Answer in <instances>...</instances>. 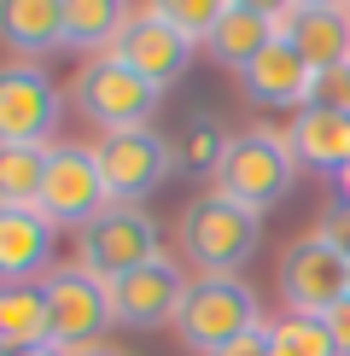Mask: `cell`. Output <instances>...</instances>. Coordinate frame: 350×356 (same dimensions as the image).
I'll use <instances>...</instances> for the list:
<instances>
[{
  "mask_svg": "<svg viewBox=\"0 0 350 356\" xmlns=\"http://www.w3.org/2000/svg\"><path fill=\"white\" fill-rule=\"evenodd\" d=\"M175 234H181V251L199 263V275H240L262 245V216L233 204L228 193H193Z\"/></svg>",
  "mask_w": 350,
  "mask_h": 356,
  "instance_id": "6da1fadb",
  "label": "cell"
},
{
  "mask_svg": "<svg viewBox=\"0 0 350 356\" xmlns=\"http://www.w3.org/2000/svg\"><path fill=\"white\" fill-rule=\"evenodd\" d=\"M292 181H298V158H292V146L281 129H245V135L228 140L222 152V170H216V193H228L233 204H245V211H269V204H281Z\"/></svg>",
  "mask_w": 350,
  "mask_h": 356,
  "instance_id": "7a4b0ae2",
  "label": "cell"
},
{
  "mask_svg": "<svg viewBox=\"0 0 350 356\" xmlns=\"http://www.w3.org/2000/svg\"><path fill=\"white\" fill-rule=\"evenodd\" d=\"M70 99L88 123H99L106 135H128V129H146L152 111L164 106V88H152L140 70H128L117 53H99L88 58L70 82Z\"/></svg>",
  "mask_w": 350,
  "mask_h": 356,
  "instance_id": "3957f363",
  "label": "cell"
},
{
  "mask_svg": "<svg viewBox=\"0 0 350 356\" xmlns=\"http://www.w3.org/2000/svg\"><path fill=\"white\" fill-rule=\"evenodd\" d=\"M257 321H262L257 292L245 286L240 275H199L193 286H187L181 316H175V333H181L187 350L216 356V350H228L240 333H251Z\"/></svg>",
  "mask_w": 350,
  "mask_h": 356,
  "instance_id": "277c9868",
  "label": "cell"
},
{
  "mask_svg": "<svg viewBox=\"0 0 350 356\" xmlns=\"http://www.w3.org/2000/svg\"><path fill=\"white\" fill-rule=\"evenodd\" d=\"M47 286V327H53V345L82 356V350H99L111 333V286L99 275H88L82 263H58V269L41 280Z\"/></svg>",
  "mask_w": 350,
  "mask_h": 356,
  "instance_id": "5b68a950",
  "label": "cell"
},
{
  "mask_svg": "<svg viewBox=\"0 0 350 356\" xmlns=\"http://www.w3.org/2000/svg\"><path fill=\"white\" fill-rule=\"evenodd\" d=\"M164 257V234H158V222L140 211V204H111V211H99L94 222L82 228V269L99 275L111 286V280L146 269V263Z\"/></svg>",
  "mask_w": 350,
  "mask_h": 356,
  "instance_id": "8992f818",
  "label": "cell"
},
{
  "mask_svg": "<svg viewBox=\"0 0 350 356\" xmlns=\"http://www.w3.org/2000/svg\"><path fill=\"white\" fill-rule=\"evenodd\" d=\"M281 298L292 316H333L350 298V257L321 234H303L281 251Z\"/></svg>",
  "mask_w": 350,
  "mask_h": 356,
  "instance_id": "52a82bcc",
  "label": "cell"
},
{
  "mask_svg": "<svg viewBox=\"0 0 350 356\" xmlns=\"http://www.w3.org/2000/svg\"><path fill=\"white\" fill-rule=\"evenodd\" d=\"M58 82L35 58H12L0 65V146H47L58 129Z\"/></svg>",
  "mask_w": 350,
  "mask_h": 356,
  "instance_id": "ba28073f",
  "label": "cell"
},
{
  "mask_svg": "<svg viewBox=\"0 0 350 356\" xmlns=\"http://www.w3.org/2000/svg\"><path fill=\"white\" fill-rule=\"evenodd\" d=\"M94 158H99L111 204H140L175 170V140H164L158 129H128V135H106L94 146Z\"/></svg>",
  "mask_w": 350,
  "mask_h": 356,
  "instance_id": "9c48e42d",
  "label": "cell"
},
{
  "mask_svg": "<svg viewBox=\"0 0 350 356\" xmlns=\"http://www.w3.org/2000/svg\"><path fill=\"white\" fill-rule=\"evenodd\" d=\"M41 216L53 228H88L99 211H111V193L106 175H99V158L88 146H53V164H47V187H41Z\"/></svg>",
  "mask_w": 350,
  "mask_h": 356,
  "instance_id": "30bf717a",
  "label": "cell"
},
{
  "mask_svg": "<svg viewBox=\"0 0 350 356\" xmlns=\"http://www.w3.org/2000/svg\"><path fill=\"white\" fill-rule=\"evenodd\" d=\"M117 58H123L128 70H140L152 88H175L193 70V58H199V41L193 35H181L175 24H164L158 12H135L128 18V29L117 35Z\"/></svg>",
  "mask_w": 350,
  "mask_h": 356,
  "instance_id": "8fae6325",
  "label": "cell"
},
{
  "mask_svg": "<svg viewBox=\"0 0 350 356\" xmlns=\"http://www.w3.org/2000/svg\"><path fill=\"white\" fill-rule=\"evenodd\" d=\"M187 286H193V280L175 269L169 257H158V263H146L135 275L111 280V316L123 321V327H164V321L181 316Z\"/></svg>",
  "mask_w": 350,
  "mask_h": 356,
  "instance_id": "7c38bea8",
  "label": "cell"
},
{
  "mask_svg": "<svg viewBox=\"0 0 350 356\" xmlns=\"http://www.w3.org/2000/svg\"><path fill=\"white\" fill-rule=\"evenodd\" d=\"M53 222L35 211V204H0V286H18V280H47L53 263Z\"/></svg>",
  "mask_w": 350,
  "mask_h": 356,
  "instance_id": "4fadbf2b",
  "label": "cell"
},
{
  "mask_svg": "<svg viewBox=\"0 0 350 356\" xmlns=\"http://www.w3.org/2000/svg\"><path fill=\"white\" fill-rule=\"evenodd\" d=\"M274 35H281L310 70L350 65V12L344 6H292L286 18L274 24Z\"/></svg>",
  "mask_w": 350,
  "mask_h": 356,
  "instance_id": "5bb4252c",
  "label": "cell"
},
{
  "mask_svg": "<svg viewBox=\"0 0 350 356\" xmlns=\"http://www.w3.org/2000/svg\"><path fill=\"white\" fill-rule=\"evenodd\" d=\"M286 146L303 170H321V175H339L350 164V111H321V106H303L298 117L286 123Z\"/></svg>",
  "mask_w": 350,
  "mask_h": 356,
  "instance_id": "9a60e30c",
  "label": "cell"
},
{
  "mask_svg": "<svg viewBox=\"0 0 350 356\" xmlns=\"http://www.w3.org/2000/svg\"><path fill=\"white\" fill-rule=\"evenodd\" d=\"M240 82H245V94H251L257 106H298V111H303V106H310L315 70L303 65L286 41H274V47H262L251 65L240 70Z\"/></svg>",
  "mask_w": 350,
  "mask_h": 356,
  "instance_id": "2e32d148",
  "label": "cell"
},
{
  "mask_svg": "<svg viewBox=\"0 0 350 356\" xmlns=\"http://www.w3.org/2000/svg\"><path fill=\"white\" fill-rule=\"evenodd\" d=\"M0 47L41 58L65 47V0H0Z\"/></svg>",
  "mask_w": 350,
  "mask_h": 356,
  "instance_id": "e0dca14e",
  "label": "cell"
},
{
  "mask_svg": "<svg viewBox=\"0 0 350 356\" xmlns=\"http://www.w3.org/2000/svg\"><path fill=\"white\" fill-rule=\"evenodd\" d=\"M274 18H257V12H245V6H228L222 12V24L204 35V53L216 58V65H228V70H245L262 47H274Z\"/></svg>",
  "mask_w": 350,
  "mask_h": 356,
  "instance_id": "ac0fdd59",
  "label": "cell"
},
{
  "mask_svg": "<svg viewBox=\"0 0 350 356\" xmlns=\"http://www.w3.org/2000/svg\"><path fill=\"white\" fill-rule=\"evenodd\" d=\"M128 0H65V47H82V53H111L117 35L128 29Z\"/></svg>",
  "mask_w": 350,
  "mask_h": 356,
  "instance_id": "d6986e66",
  "label": "cell"
},
{
  "mask_svg": "<svg viewBox=\"0 0 350 356\" xmlns=\"http://www.w3.org/2000/svg\"><path fill=\"white\" fill-rule=\"evenodd\" d=\"M47 286L35 280H18V286H0V345L6 350H29V345H47Z\"/></svg>",
  "mask_w": 350,
  "mask_h": 356,
  "instance_id": "ffe728a7",
  "label": "cell"
},
{
  "mask_svg": "<svg viewBox=\"0 0 350 356\" xmlns=\"http://www.w3.org/2000/svg\"><path fill=\"white\" fill-rule=\"evenodd\" d=\"M53 146H0V204H41Z\"/></svg>",
  "mask_w": 350,
  "mask_h": 356,
  "instance_id": "44dd1931",
  "label": "cell"
},
{
  "mask_svg": "<svg viewBox=\"0 0 350 356\" xmlns=\"http://www.w3.org/2000/svg\"><path fill=\"white\" fill-rule=\"evenodd\" d=\"M222 152H228V135L210 123V117H193V123L181 129V140H175V170L210 175V170H222Z\"/></svg>",
  "mask_w": 350,
  "mask_h": 356,
  "instance_id": "7402d4cb",
  "label": "cell"
},
{
  "mask_svg": "<svg viewBox=\"0 0 350 356\" xmlns=\"http://www.w3.org/2000/svg\"><path fill=\"white\" fill-rule=\"evenodd\" d=\"M233 6V0H152V12L164 24H175L181 35H193L199 47H204V35H210L216 24H222V12Z\"/></svg>",
  "mask_w": 350,
  "mask_h": 356,
  "instance_id": "603a6c76",
  "label": "cell"
},
{
  "mask_svg": "<svg viewBox=\"0 0 350 356\" xmlns=\"http://www.w3.org/2000/svg\"><path fill=\"white\" fill-rule=\"evenodd\" d=\"M310 106H321V111H350V65L315 70V82H310Z\"/></svg>",
  "mask_w": 350,
  "mask_h": 356,
  "instance_id": "cb8c5ba5",
  "label": "cell"
},
{
  "mask_svg": "<svg viewBox=\"0 0 350 356\" xmlns=\"http://www.w3.org/2000/svg\"><path fill=\"white\" fill-rule=\"evenodd\" d=\"M315 234H321V240H327V245H339L344 257H350V204H344V199H333L327 211H321Z\"/></svg>",
  "mask_w": 350,
  "mask_h": 356,
  "instance_id": "d4e9b609",
  "label": "cell"
},
{
  "mask_svg": "<svg viewBox=\"0 0 350 356\" xmlns=\"http://www.w3.org/2000/svg\"><path fill=\"white\" fill-rule=\"evenodd\" d=\"M216 356H274V327H269V321H257L251 333H240L228 350H216Z\"/></svg>",
  "mask_w": 350,
  "mask_h": 356,
  "instance_id": "484cf974",
  "label": "cell"
},
{
  "mask_svg": "<svg viewBox=\"0 0 350 356\" xmlns=\"http://www.w3.org/2000/svg\"><path fill=\"white\" fill-rule=\"evenodd\" d=\"M327 321V333H333V345H339V356H350V298L333 309V316H321Z\"/></svg>",
  "mask_w": 350,
  "mask_h": 356,
  "instance_id": "4316f807",
  "label": "cell"
},
{
  "mask_svg": "<svg viewBox=\"0 0 350 356\" xmlns=\"http://www.w3.org/2000/svg\"><path fill=\"white\" fill-rule=\"evenodd\" d=\"M233 6H245V12H257V18H274V24H281L298 0H233Z\"/></svg>",
  "mask_w": 350,
  "mask_h": 356,
  "instance_id": "83f0119b",
  "label": "cell"
},
{
  "mask_svg": "<svg viewBox=\"0 0 350 356\" xmlns=\"http://www.w3.org/2000/svg\"><path fill=\"white\" fill-rule=\"evenodd\" d=\"M12 356H70V350H58L53 339H47V345H29V350H12Z\"/></svg>",
  "mask_w": 350,
  "mask_h": 356,
  "instance_id": "f1b7e54d",
  "label": "cell"
},
{
  "mask_svg": "<svg viewBox=\"0 0 350 356\" xmlns=\"http://www.w3.org/2000/svg\"><path fill=\"white\" fill-rule=\"evenodd\" d=\"M333 181H339V199H344V204H350V164H344V170H339V175H333Z\"/></svg>",
  "mask_w": 350,
  "mask_h": 356,
  "instance_id": "f546056e",
  "label": "cell"
},
{
  "mask_svg": "<svg viewBox=\"0 0 350 356\" xmlns=\"http://www.w3.org/2000/svg\"><path fill=\"white\" fill-rule=\"evenodd\" d=\"M298 6H344V0H298Z\"/></svg>",
  "mask_w": 350,
  "mask_h": 356,
  "instance_id": "4dcf8cb0",
  "label": "cell"
},
{
  "mask_svg": "<svg viewBox=\"0 0 350 356\" xmlns=\"http://www.w3.org/2000/svg\"><path fill=\"white\" fill-rule=\"evenodd\" d=\"M82 356H117V350H111V345H99V350H82Z\"/></svg>",
  "mask_w": 350,
  "mask_h": 356,
  "instance_id": "1f68e13d",
  "label": "cell"
},
{
  "mask_svg": "<svg viewBox=\"0 0 350 356\" xmlns=\"http://www.w3.org/2000/svg\"><path fill=\"white\" fill-rule=\"evenodd\" d=\"M0 356H12V350H6V345H0Z\"/></svg>",
  "mask_w": 350,
  "mask_h": 356,
  "instance_id": "d6a6232c",
  "label": "cell"
},
{
  "mask_svg": "<svg viewBox=\"0 0 350 356\" xmlns=\"http://www.w3.org/2000/svg\"><path fill=\"white\" fill-rule=\"evenodd\" d=\"M344 12H350V0H344Z\"/></svg>",
  "mask_w": 350,
  "mask_h": 356,
  "instance_id": "836d02e7",
  "label": "cell"
}]
</instances>
